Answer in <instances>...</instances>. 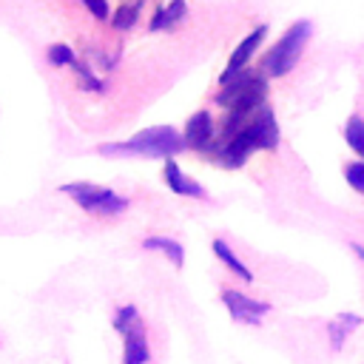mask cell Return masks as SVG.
<instances>
[{
    "label": "cell",
    "instance_id": "1",
    "mask_svg": "<svg viewBox=\"0 0 364 364\" xmlns=\"http://www.w3.org/2000/svg\"><path fill=\"white\" fill-rule=\"evenodd\" d=\"M276 145H279V122L273 117V108L262 102L233 136L222 139V145L216 148V159L225 168H242L253 151H270Z\"/></svg>",
    "mask_w": 364,
    "mask_h": 364
},
{
    "label": "cell",
    "instance_id": "2",
    "mask_svg": "<svg viewBox=\"0 0 364 364\" xmlns=\"http://www.w3.org/2000/svg\"><path fill=\"white\" fill-rule=\"evenodd\" d=\"M185 145L182 134L171 125H154L139 134H134L128 142H105L97 151L102 156H145V159H171Z\"/></svg>",
    "mask_w": 364,
    "mask_h": 364
},
{
    "label": "cell",
    "instance_id": "3",
    "mask_svg": "<svg viewBox=\"0 0 364 364\" xmlns=\"http://www.w3.org/2000/svg\"><path fill=\"white\" fill-rule=\"evenodd\" d=\"M310 31H313L310 20H299V23H293V26L279 37V43L270 46V51L264 54V60H262V71H264L267 77H284V74L296 65V60L301 57L307 40H310Z\"/></svg>",
    "mask_w": 364,
    "mask_h": 364
},
{
    "label": "cell",
    "instance_id": "4",
    "mask_svg": "<svg viewBox=\"0 0 364 364\" xmlns=\"http://www.w3.org/2000/svg\"><path fill=\"white\" fill-rule=\"evenodd\" d=\"M60 193L71 196L82 210H91V213H102V216H114V213H122L128 208V199L114 193L111 188H102V185H94V182H68L60 188Z\"/></svg>",
    "mask_w": 364,
    "mask_h": 364
},
{
    "label": "cell",
    "instance_id": "5",
    "mask_svg": "<svg viewBox=\"0 0 364 364\" xmlns=\"http://www.w3.org/2000/svg\"><path fill=\"white\" fill-rule=\"evenodd\" d=\"M222 301L228 307V313L239 321V324H259L264 313H270L267 301H256L239 290H222Z\"/></svg>",
    "mask_w": 364,
    "mask_h": 364
},
{
    "label": "cell",
    "instance_id": "6",
    "mask_svg": "<svg viewBox=\"0 0 364 364\" xmlns=\"http://www.w3.org/2000/svg\"><path fill=\"white\" fill-rule=\"evenodd\" d=\"M264 37H267V26H256L239 46H236V51L230 54V60H228V65H225V71H222V77H219V82H228L230 77H236L239 71H245V65L250 63V57H253V51L264 43Z\"/></svg>",
    "mask_w": 364,
    "mask_h": 364
},
{
    "label": "cell",
    "instance_id": "7",
    "mask_svg": "<svg viewBox=\"0 0 364 364\" xmlns=\"http://www.w3.org/2000/svg\"><path fill=\"white\" fill-rule=\"evenodd\" d=\"M185 145L188 148H196V151H208L213 145V119L208 111H196L191 114V119L185 122V134H182Z\"/></svg>",
    "mask_w": 364,
    "mask_h": 364
},
{
    "label": "cell",
    "instance_id": "8",
    "mask_svg": "<svg viewBox=\"0 0 364 364\" xmlns=\"http://www.w3.org/2000/svg\"><path fill=\"white\" fill-rule=\"evenodd\" d=\"M122 338H125V347H122V364H145L148 361V341H145V330H142V324L136 321V324H131L125 333H122Z\"/></svg>",
    "mask_w": 364,
    "mask_h": 364
},
{
    "label": "cell",
    "instance_id": "9",
    "mask_svg": "<svg viewBox=\"0 0 364 364\" xmlns=\"http://www.w3.org/2000/svg\"><path fill=\"white\" fill-rule=\"evenodd\" d=\"M165 182H168V188H171L173 193H179V196H196V199L208 196L205 188H202L199 182H193L191 176H185L173 159H165Z\"/></svg>",
    "mask_w": 364,
    "mask_h": 364
},
{
    "label": "cell",
    "instance_id": "10",
    "mask_svg": "<svg viewBox=\"0 0 364 364\" xmlns=\"http://www.w3.org/2000/svg\"><path fill=\"white\" fill-rule=\"evenodd\" d=\"M185 0H171L165 9H156L154 11V17H151V23H148V28L151 31H162V28H173L182 17H185Z\"/></svg>",
    "mask_w": 364,
    "mask_h": 364
},
{
    "label": "cell",
    "instance_id": "11",
    "mask_svg": "<svg viewBox=\"0 0 364 364\" xmlns=\"http://www.w3.org/2000/svg\"><path fill=\"white\" fill-rule=\"evenodd\" d=\"M142 247H145V250H159V253H165L176 267L185 264V250H182V245L173 242V239H168V236H148V239L142 242Z\"/></svg>",
    "mask_w": 364,
    "mask_h": 364
},
{
    "label": "cell",
    "instance_id": "12",
    "mask_svg": "<svg viewBox=\"0 0 364 364\" xmlns=\"http://www.w3.org/2000/svg\"><path fill=\"white\" fill-rule=\"evenodd\" d=\"M213 253H216V259H219L228 270H233L242 282H253V273H250V270H247V267L233 256V250L228 247V242H225V239H213Z\"/></svg>",
    "mask_w": 364,
    "mask_h": 364
},
{
    "label": "cell",
    "instance_id": "13",
    "mask_svg": "<svg viewBox=\"0 0 364 364\" xmlns=\"http://www.w3.org/2000/svg\"><path fill=\"white\" fill-rule=\"evenodd\" d=\"M358 324H361V318H358L355 313H341V316H336V318L330 321V341H333V350H338V347L344 344V338H347Z\"/></svg>",
    "mask_w": 364,
    "mask_h": 364
},
{
    "label": "cell",
    "instance_id": "14",
    "mask_svg": "<svg viewBox=\"0 0 364 364\" xmlns=\"http://www.w3.org/2000/svg\"><path fill=\"white\" fill-rule=\"evenodd\" d=\"M344 139L347 145L364 159V119L361 117H350L347 125H344Z\"/></svg>",
    "mask_w": 364,
    "mask_h": 364
},
{
    "label": "cell",
    "instance_id": "15",
    "mask_svg": "<svg viewBox=\"0 0 364 364\" xmlns=\"http://www.w3.org/2000/svg\"><path fill=\"white\" fill-rule=\"evenodd\" d=\"M48 63L51 65H74L77 60H74V51H71V46H65V43H54V46H48Z\"/></svg>",
    "mask_w": 364,
    "mask_h": 364
},
{
    "label": "cell",
    "instance_id": "16",
    "mask_svg": "<svg viewBox=\"0 0 364 364\" xmlns=\"http://www.w3.org/2000/svg\"><path fill=\"white\" fill-rule=\"evenodd\" d=\"M139 321V313H136V307L134 304H125V307H119L117 313H114V330L117 333H125L131 324H136Z\"/></svg>",
    "mask_w": 364,
    "mask_h": 364
},
{
    "label": "cell",
    "instance_id": "17",
    "mask_svg": "<svg viewBox=\"0 0 364 364\" xmlns=\"http://www.w3.org/2000/svg\"><path fill=\"white\" fill-rule=\"evenodd\" d=\"M136 17H139V6H119L114 11V28L125 31V28H131L136 23Z\"/></svg>",
    "mask_w": 364,
    "mask_h": 364
},
{
    "label": "cell",
    "instance_id": "18",
    "mask_svg": "<svg viewBox=\"0 0 364 364\" xmlns=\"http://www.w3.org/2000/svg\"><path fill=\"white\" fill-rule=\"evenodd\" d=\"M344 176H347V185H350L355 193H361V196H364V159L350 162V165H347V171H344Z\"/></svg>",
    "mask_w": 364,
    "mask_h": 364
},
{
    "label": "cell",
    "instance_id": "19",
    "mask_svg": "<svg viewBox=\"0 0 364 364\" xmlns=\"http://www.w3.org/2000/svg\"><path fill=\"white\" fill-rule=\"evenodd\" d=\"M82 6L91 11V17L105 20L108 17V0H82Z\"/></svg>",
    "mask_w": 364,
    "mask_h": 364
},
{
    "label": "cell",
    "instance_id": "20",
    "mask_svg": "<svg viewBox=\"0 0 364 364\" xmlns=\"http://www.w3.org/2000/svg\"><path fill=\"white\" fill-rule=\"evenodd\" d=\"M353 250H355L358 259H364V247H361V245H353Z\"/></svg>",
    "mask_w": 364,
    "mask_h": 364
}]
</instances>
